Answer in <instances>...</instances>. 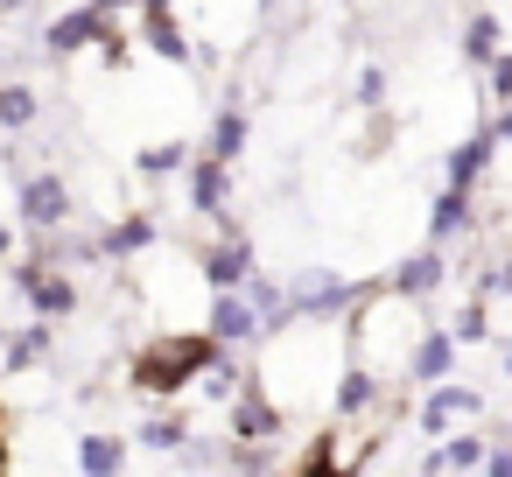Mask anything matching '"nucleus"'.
<instances>
[{
	"instance_id": "1",
	"label": "nucleus",
	"mask_w": 512,
	"mask_h": 477,
	"mask_svg": "<svg viewBox=\"0 0 512 477\" xmlns=\"http://www.w3.org/2000/svg\"><path fill=\"white\" fill-rule=\"evenodd\" d=\"M211 337H155L141 358H134V379H141V393H176L183 379H197L204 365H211Z\"/></svg>"
},
{
	"instance_id": "2",
	"label": "nucleus",
	"mask_w": 512,
	"mask_h": 477,
	"mask_svg": "<svg viewBox=\"0 0 512 477\" xmlns=\"http://www.w3.org/2000/svg\"><path fill=\"white\" fill-rule=\"evenodd\" d=\"M288 302H295V323H302V316H309V323H330V316H344V309L358 302V288H351L344 274H330V267H309V274L288 281Z\"/></svg>"
},
{
	"instance_id": "3",
	"label": "nucleus",
	"mask_w": 512,
	"mask_h": 477,
	"mask_svg": "<svg viewBox=\"0 0 512 477\" xmlns=\"http://www.w3.org/2000/svg\"><path fill=\"white\" fill-rule=\"evenodd\" d=\"M15 288L36 302V316H43V323H57V316H71V309H78V281H71V274H57V267H43V260H22V267H15Z\"/></svg>"
},
{
	"instance_id": "4",
	"label": "nucleus",
	"mask_w": 512,
	"mask_h": 477,
	"mask_svg": "<svg viewBox=\"0 0 512 477\" xmlns=\"http://www.w3.org/2000/svg\"><path fill=\"white\" fill-rule=\"evenodd\" d=\"M22 225L43 232V239H57V232L71 225V190H64V176H29V183H22Z\"/></svg>"
},
{
	"instance_id": "5",
	"label": "nucleus",
	"mask_w": 512,
	"mask_h": 477,
	"mask_svg": "<svg viewBox=\"0 0 512 477\" xmlns=\"http://www.w3.org/2000/svg\"><path fill=\"white\" fill-rule=\"evenodd\" d=\"M253 274H260V267H253V239H246V232H225V239L204 253V281H211L218 295H239Z\"/></svg>"
},
{
	"instance_id": "6",
	"label": "nucleus",
	"mask_w": 512,
	"mask_h": 477,
	"mask_svg": "<svg viewBox=\"0 0 512 477\" xmlns=\"http://www.w3.org/2000/svg\"><path fill=\"white\" fill-rule=\"evenodd\" d=\"M204 337L225 344V351H239V344H253V337H267V330H260V316H253L246 295H211V323H204Z\"/></svg>"
},
{
	"instance_id": "7",
	"label": "nucleus",
	"mask_w": 512,
	"mask_h": 477,
	"mask_svg": "<svg viewBox=\"0 0 512 477\" xmlns=\"http://www.w3.org/2000/svg\"><path fill=\"white\" fill-rule=\"evenodd\" d=\"M393 393L379 386V372L372 365H351V372H337V414H379ZM386 421V414H379Z\"/></svg>"
},
{
	"instance_id": "8",
	"label": "nucleus",
	"mask_w": 512,
	"mask_h": 477,
	"mask_svg": "<svg viewBox=\"0 0 512 477\" xmlns=\"http://www.w3.org/2000/svg\"><path fill=\"white\" fill-rule=\"evenodd\" d=\"M442 274H449V260L428 246V253H414V260H400V267H393V295H400V302L435 295V288H442Z\"/></svg>"
},
{
	"instance_id": "9",
	"label": "nucleus",
	"mask_w": 512,
	"mask_h": 477,
	"mask_svg": "<svg viewBox=\"0 0 512 477\" xmlns=\"http://www.w3.org/2000/svg\"><path fill=\"white\" fill-rule=\"evenodd\" d=\"M239 295L253 302V316H260V330H288V323H295V302H288V288H281L274 274H253V281H246Z\"/></svg>"
},
{
	"instance_id": "10",
	"label": "nucleus",
	"mask_w": 512,
	"mask_h": 477,
	"mask_svg": "<svg viewBox=\"0 0 512 477\" xmlns=\"http://www.w3.org/2000/svg\"><path fill=\"white\" fill-rule=\"evenodd\" d=\"M449 365H456V337H449V330H421V344L407 351V372H414V379H428V386H442V379H449Z\"/></svg>"
},
{
	"instance_id": "11",
	"label": "nucleus",
	"mask_w": 512,
	"mask_h": 477,
	"mask_svg": "<svg viewBox=\"0 0 512 477\" xmlns=\"http://www.w3.org/2000/svg\"><path fill=\"white\" fill-rule=\"evenodd\" d=\"M463 414H477V386H435L428 407H421V428H428V435H449Z\"/></svg>"
},
{
	"instance_id": "12",
	"label": "nucleus",
	"mask_w": 512,
	"mask_h": 477,
	"mask_svg": "<svg viewBox=\"0 0 512 477\" xmlns=\"http://www.w3.org/2000/svg\"><path fill=\"white\" fill-rule=\"evenodd\" d=\"M274 428H281V414H274V407H267L253 386H246V393L232 400V442H267Z\"/></svg>"
},
{
	"instance_id": "13",
	"label": "nucleus",
	"mask_w": 512,
	"mask_h": 477,
	"mask_svg": "<svg viewBox=\"0 0 512 477\" xmlns=\"http://www.w3.org/2000/svg\"><path fill=\"white\" fill-rule=\"evenodd\" d=\"M85 43H106V22H99L92 8H78V15H64V22H50V57H71V50H85Z\"/></svg>"
},
{
	"instance_id": "14",
	"label": "nucleus",
	"mask_w": 512,
	"mask_h": 477,
	"mask_svg": "<svg viewBox=\"0 0 512 477\" xmlns=\"http://www.w3.org/2000/svg\"><path fill=\"white\" fill-rule=\"evenodd\" d=\"M491 148H498V134H470V141L449 155V190H470V183L491 169Z\"/></svg>"
},
{
	"instance_id": "15",
	"label": "nucleus",
	"mask_w": 512,
	"mask_h": 477,
	"mask_svg": "<svg viewBox=\"0 0 512 477\" xmlns=\"http://www.w3.org/2000/svg\"><path fill=\"white\" fill-rule=\"evenodd\" d=\"M78 470L85 477H120L127 470V442L120 435H85L78 442Z\"/></svg>"
},
{
	"instance_id": "16",
	"label": "nucleus",
	"mask_w": 512,
	"mask_h": 477,
	"mask_svg": "<svg viewBox=\"0 0 512 477\" xmlns=\"http://www.w3.org/2000/svg\"><path fill=\"white\" fill-rule=\"evenodd\" d=\"M190 197H197V211H204V218H218V225L232 232V218H225V162H197Z\"/></svg>"
},
{
	"instance_id": "17",
	"label": "nucleus",
	"mask_w": 512,
	"mask_h": 477,
	"mask_svg": "<svg viewBox=\"0 0 512 477\" xmlns=\"http://www.w3.org/2000/svg\"><path fill=\"white\" fill-rule=\"evenodd\" d=\"M428 232H435V246L456 239V232H470V190H442L435 211H428Z\"/></svg>"
},
{
	"instance_id": "18",
	"label": "nucleus",
	"mask_w": 512,
	"mask_h": 477,
	"mask_svg": "<svg viewBox=\"0 0 512 477\" xmlns=\"http://www.w3.org/2000/svg\"><path fill=\"white\" fill-rule=\"evenodd\" d=\"M0 358H8V372H29V365H43V358H50V323H29V330H15Z\"/></svg>"
},
{
	"instance_id": "19",
	"label": "nucleus",
	"mask_w": 512,
	"mask_h": 477,
	"mask_svg": "<svg viewBox=\"0 0 512 477\" xmlns=\"http://www.w3.org/2000/svg\"><path fill=\"white\" fill-rule=\"evenodd\" d=\"M141 246H155V218H120V225H106L99 232V253H141Z\"/></svg>"
},
{
	"instance_id": "20",
	"label": "nucleus",
	"mask_w": 512,
	"mask_h": 477,
	"mask_svg": "<svg viewBox=\"0 0 512 477\" xmlns=\"http://www.w3.org/2000/svg\"><path fill=\"white\" fill-rule=\"evenodd\" d=\"M141 442L162 449V456H183V449H190V421H183V414H148V421H141Z\"/></svg>"
},
{
	"instance_id": "21",
	"label": "nucleus",
	"mask_w": 512,
	"mask_h": 477,
	"mask_svg": "<svg viewBox=\"0 0 512 477\" xmlns=\"http://www.w3.org/2000/svg\"><path fill=\"white\" fill-rule=\"evenodd\" d=\"M435 456H442V470H456V477H463V470H484L491 442H484V435H449V442H442Z\"/></svg>"
},
{
	"instance_id": "22",
	"label": "nucleus",
	"mask_w": 512,
	"mask_h": 477,
	"mask_svg": "<svg viewBox=\"0 0 512 477\" xmlns=\"http://www.w3.org/2000/svg\"><path fill=\"white\" fill-rule=\"evenodd\" d=\"M246 148V113H218V127H211V162H225L232 169V155Z\"/></svg>"
},
{
	"instance_id": "23",
	"label": "nucleus",
	"mask_w": 512,
	"mask_h": 477,
	"mask_svg": "<svg viewBox=\"0 0 512 477\" xmlns=\"http://www.w3.org/2000/svg\"><path fill=\"white\" fill-rule=\"evenodd\" d=\"M183 162H190L183 141H155V148H141V169H148V176H176Z\"/></svg>"
},
{
	"instance_id": "24",
	"label": "nucleus",
	"mask_w": 512,
	"mask_h": 477,
	"mask_svg": "<svg viewBox=\"0 0 512 477\" xmlns=\"http://www.w3.org/2000/svg\"><path fill=\"white\" fill-rule=\"evenodd\" d=\"M449 337H456V344H484V337H491L484 302H463V309H456V323H449Z\"/></svg>"
},
{
	"instance_id": "25",
	"label": "nucleus",
	"mask_w": 512,
	"mask_h": 477,
	"mask_svg": "<svg viewBox=\"0 0 512 477\" xmlns=\"http://www.w3.org/2000/svg\"><path fill=\"white\" fill-rule=\"evenodd\" d=\"M29 120H36V92L8 85V92H0V127H29Z\"/></svg>"
},
{
	"instance_id": "26",
	"label": "nucleus",
	"mask_w": 512,
	"mask_h": 477,
	"mask_svg": "<svg viewBox=\"0 0 512 477\" xmlns=\"http://www.w3.org/2000/svg\"><path fill=\"white\" fill-rule=\"evenodd\" d=\"M463 57H470V64H498V22H470Z\"/></svg>"
},
{
	"instance_id": "27",
	"label": "nucleus",
	"mask_w": 512,
	"mask_h": 477,
	"mask_svg": "<svg viewBox=\"0 0 512 477\" xmlns=\"http://www.w3.org/2000/svg\"><path fill=\"white\" fill-rule=\"evenodd\" d=\"M148 36H155V50H162V57H190V50H183V29H176L169 15H148Z\"/></svg>"
},
{
	"instance_id": "28",
	"label": "nucleus",
	"mask_w": 512,
	"mask_h": 477,
	"mask_svg": "<svg viewBox=\"0 0 512 477\" xmlns=\"http://www.w3.org/2000/svg\"><path fill=\"white\" fill-rule=\"evenodd\" d=\"M484 477H512V442H491V456H484Z\"/></svg>"
},
{
	"instance_id": "29",
	"label": "nucleus",
	"mask_w": 512,
	"mask_h": 477,
	"mask_svg": "<svg viewBox=\"0 0 512 477\" xmlns=\"http://www.w3.org/2000/svg\"><path fill=\"white\" fill-rule=\"evenodd\" d=\"M491 92L512 106V57H498V64H491Z\"/></svg>"
},
{
	"instance_id": "30",
	"label": "nucleus",
	"mask_w": 512,
	"mask_h": 477,
	"mask_svg": "<svg viewBox=\"0 0 512 477\" xmlns=\"http://www.w3.org/2000/svg\"><path fill=\"white\" fill-rule=\"evenodd\" d=\"M358 99H365V106H379V99H386V78H379V71H365V78H358Z\"/></svg>"
},
{
	"instance_id": "31",
	"label": "nucleus",
	"mask_w": 512,
	"mask_h": 477,
	"mask_svg": "<svg viewBox=\"0 0 512 477\" xmlns=\"http://www.w3.org/2000/svg\"><path fill=\"white\" fill-rule=\"evenodd\" d=\"M491 134H498V141H512V106L498 113V127H491Z\"/></svg>"
},
{
	"instance_id": "32",
	"label": "nucleus",
	"mask_w": 512,
	"mask_h": 477,
	"mask_svg": "<svg viewBox=\"0 0 512 477\" xmlns=\"http://www.w3.org/2000/svg\"><path fill=\"white\" fill-rule=\"evenodd\" d=\"M113 8H127V0H92V15H99V22H106Z\"/></svg>"
},
{
	"instance_id": "33",
	"label": "nucleus",
	"mask_w": 512,
	"mask_h": 477,
	"mask_svg": "<svg viewBox=\"0 0 512 477\" xmlns=\"http://www.w3.org/2000/svg\"><path fill=\"white\" fill-rule=\"evenodd\" d=\"M8 253H15V232H8V225H0V260H8Z\"/></svg>"
},
{
	"instance_id": "34",
	"label": "nucleus",
	"mask_w": 512,
	"mask_h": 477,
	"mask_svg": "<svg viewBox=\"0 0 512 477\" xmlns=\"http://www.w3.org/2000/svg\"><path fill=\"white\" fill-rule=\"evenodd\" d=\"M15 8H29V0H0V15H15Z\"/></svg>"
},
{
	"instance_id": "35",
	"label": "nucleus",
	"mask_w": 512,
	"mask_h": 477,
	"mask_svg": "<svg viewBox=\"0 0 512 477\" xmlns=\"http://www.w3.org/2000/svg\"><path fill=\"white\" fill-rule=\"evenodd\" d=\"M148 15H169V0H148Z\"/></svg>"
},
{
	"instance_id": "36",
	"label": "nucleus",
	"mask_w": 512,
	"mask_h": 477,
	"mask_svg": "<svg viewBox=\"0 0 512 477\" xmlns=\"http://www.w3.org/2000/svg\"><path fill=\"white\" fill-rule=\"evenodd\" d=\"M505 372H512V344H505Z\"/></svg>"
}]
</instances>
